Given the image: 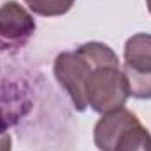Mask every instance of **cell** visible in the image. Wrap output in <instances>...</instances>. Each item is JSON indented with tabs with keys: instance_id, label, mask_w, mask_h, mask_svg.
Returning <instances> with one entry per match:
<instances>
[{
	"instance_id": "3",
	"label": "cell",
	"mask_w": 151,
	"mask_h": 151,
	"mask_svg": "<svg viewBox=\"0 0 151 151\" xmlns=\"http://www.w3.org/2000/svg\"><path fill=\"white\" fill-rule=\"evenodd\" d=\"M128 84L119 60L97 65L84 84V104L95 113L106 114L121 109L128 99Z\"/></svg>"
},
{
	"instance_id": "1",
	"label": "cell",
	"mask_w": 151,
	"mask_h": 151,
	"mask_svg": "<svg viewBox=\"0 0 151 151\" xmlns=\"http://www.w3.org/2000/svg\"><path fill=\"white\" fill-rule=\"evenodd\" d=\"M118 60V55L107 44L102 42H86L76 51L60 53L55 60L53 72L56 81L72 99V104L77 111H84V84L91 70L100 65Z\"/></svg>"
},
{
	"instance_id": "5",
	"label": "cell",
	"mask_w": 151,
	"mask_h": 151,
	"mask_svg": "<svg viewBox=\"0 0 151 151\" xmlns=\"http://www.w3.org/2000/svg\"><path fill=\"white\" fill-rule=\"evenodd\" d=\"M35 32L32 14L11 0L0 7V49H19Z\"/></svg>"
},
{
	"instance_id": "7",
	"label": "cell",
	"mask_w": 151,
	"mask_h": 151,
	"mask_svg": "<svg viewBox=\"0 0 151 151\" xmlns=\"http://www.w3.org/2000/svg\"><path fill=\"white\" fill-rule=\"evenodd\" d=\"M148 2V9H150V12H151V0H146Z\"/></svg>"
},
{
	"instance_id": "4",
	"label": "cell",
	"mask_w": 151,
	"mask_h": 151,
	"mask_svg": "<svg viewBox=\"0 0 151 151\" xmlns=\"http://www.w3.org/2000/svg\"><path fill=\"white\" fill-rule=\"evenodd\" d=\"M123 74L128 95L134 99H151V35L135 34L125 44Z\"/></svg>"
},
{
	"instance_id": "2",
	"label": "cell",
	"mask_w": 151,
	"mask_h": 151,
	"mask_svg": "<svg viewBox=\"0 0 151 151\" xmlns=\"http://www.w3.org/2000/svg\"><path fill=\"white\" fill-rule=\"evenodd\" d=\"M99 151H151V134L128 109L102 114L93 130Z\"/></svg>"
},
{
	"instance_id": "6",
	"label": "cell",
	"mask_w": 151,
	"mask_h": 151,
	"mask_svg": "<svg viewBox=\"0 0 151 151\" xmlns=\"http://www.w3.org/2000/svg\"><path fill=\"white\" fill-rule=\"evenodd\" d=\"M76 0H25L28 9L39 16L53 18V16H62L70 11Z\"/></svg>"
}]
</instances>
